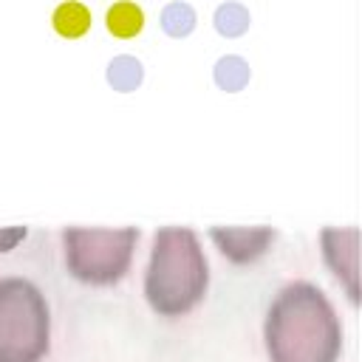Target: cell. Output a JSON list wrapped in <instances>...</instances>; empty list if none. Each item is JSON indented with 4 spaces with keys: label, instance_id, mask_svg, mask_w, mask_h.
<instances>
[{
    "label": "cell",
    "instance_id": "obj_1",
    "mask_svg": "<svg viewBox=\"0 0 362 362\" xmlns=\"http://www.w3.org/2000/svg\"><path fill=\"white\" fill-rule=\"evenodd\" d=\"M272 362H337L342 351V322L328 294L308 283H286L263 325Z\"/></svg>",
    "mask_w": 362,
    "mask_h": 362
},
{
    "label": "cell",
    "instance_id": "obj_2",
    "mask_svg": "<svg viewBox=\"0 0 362 362\" xmlns=\"http://www.w3.org/2000/svg\"><path fill=\"white\" fill-rule=\"evenodd\" d=\"M206 257L189 226H161L153 235L150 263L144 272V294L161 314L192 308L206 291Z\"/></svg>",
    "mask_w": 362,
    "mask_h": 362
},
{
    "label": "cell",
    "instance_id": "obj_3",
    "mask_svg": "<svg viewBox=\"0 0 362 362\" xmlns=\"http://www.w3.org/2000/svg\"><path fill=\"white\" fill-rule=\"evenodd\" d=\"M51 314L28 277H0V362H40L48 351Z\"/></svg>",
    "mask_w": 362,
    "mask_h": 362
},
{
    "label": "cell",
    "instance_id": "obj_4",
    "mask_svg": "<svg viewBox=\"0 0 362 362\" xmlns=\"http://www.w3.org/2000/svg\"><path fill=\"white\" fill-rule=\"evenodd\" d=\"M139 240L136 226H65V263L68 269L88 283H110L119 280L133 257V246Z\"/></svg>",
    "mask_w": 362,
    "mask_h": 362
},
{
    "label": "cell",
    "instance_id": "obj_5",
    "mask_svg": "<svg viewBox=\"0 0 362 362\" xmlns=\"http://www.w3.org/2000/svg\"><path fill=\"white\" fill-rule=\"evenodd\" d=\"M325 263L345 283L351 300L359 297V229L356 226H325L320 235Z\"/></svg>",
    "mask_w": 362,
    "mask_h": 362
},
{
    "label": "cell",
    "instance_id": "obj_6",
    "mask_svg": "<svg viewBox=\"0 0 362 362\" xmlns=\"http://www.w3.org/2000/svg\"><path fill=\"white\" fill-rule=\"evenodd\" d=\"M209 235L229 260L249 263L269 249L277 232L274 226H212Z\"/></svg>",
    "mask_w": 362,
    "mask_h": 362
},
{
    "label": "cell",
    "instance_id": "obj_7",
    "mask_svg": "<svg viewBox=\"0 0 362 362\" xmlns=\"http://www.w3.org/2000/svg\"><path fill=\"white\" fill-rule=\"evenodd\" d=\"M51 23H54L57 34H62L68 40H76V37H82L90 28V8L76 3V0H65V3H59L54 8Z\"/></svg>",
    "mask_w": 362,
    "mask_h": 362
},
{
    "label": "cell",
    "instance_id": "obj_8",
    "mask_svg": "<svg viewBox=\"0 0 362 362\" xmlns=\"http://www.w3.org/2000/svg\"><path fill=\"white\" fill-rule=\"evenodd\" d=\"M105 25H107V31H110L113 37H122V40L136 37V34L144 28V11H141L133 0H119V3H113V6L107 8Z\"/></svg>",
    "mask_w": 362,
    "mask_h": 362
},
{
    "label": "cell",
    "instance_id": "obj_9",
    "mask_svg": "<svg viewBox=\"0 0 362 362\" xmlns=\"http://www.w3.org/2000/svg\"><path fill=\"white\" fill-rule=\"evenodd\" d=\"M212 76H215V85H218L221 90L238 93V90L246 88V82H249V76H252V68H249V62H246L243 57L229 54V57H221V59L215 62Z\"/></svg>",
    "mask_w": 362,
    "mask_h": 362
},
{
    "label": "cell",
    "instance_id": "obj_10",
    "mask_svg": "<svg viewBox=\"0 0 362 362\" xmlns=\"http://www.w3.org/2000/svg\"><path fill=\"white\" fill-rule=\"evenodd\" d=\"M141 79H144V68H141V62L136 57L119 54V57L110 59V65H107V82L113 85V90H122V93L136 90L141 85Z\"/></svg>",
    "mask_w": 362,
    "mask_h": 362
},
{
    "label": "cell",
    "instance_id": "obj_11",
    "mask_svg": "<svg viewBox=\"0 0 362 362\" xmlns=\"http://www.w3.org/2000/svg\"><path fill=\"white\" fill-rule=\"evenodd\" d=\"M212 23H215L218 34H223V37H240V34L249 28L252 17H249V11H246L240 3H221V6L215 8Z\"/></svg>",
    "mask_w": 362,
    "mask_h": 362
},
{
    "label": "cell",
    "instance_id": "obj_12",
    "mask_svg": "<svg viewBox=\"0 0 362 362\" xmlns=\"http://www.w3.org/2000/svg\"><path fill=\"white\" fill-rule=\"evenodd\" d=\"M161 28L170 37H187L195 28V11L189 3H167L161 8Z\"/></svg>",
    "mask_w": 362,
    "mask_h": 362
},
{
    "label": "cell",
    "instance_id": "obj_13",
    "mask_svg": "<svg viewBox=\"0 0 362 362\" xmlns=\"http://www.w3.org/2000/svg\"><path fill=\"white\" fill-rule=\"evenodd\" d=\"M23 238H25V226H0V252L14 249V243Z\"/></svg>",
    "mask_w": 362,
    "mask_h": 362
}]
</instances>
